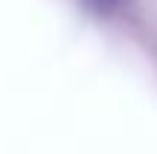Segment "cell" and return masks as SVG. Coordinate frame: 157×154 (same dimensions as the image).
Returning a JSON list of instances; mask_svg holds the SVG:
<instances>
[{"label": "cell", "mask_w": 157, "mask_h": 154, "mask_svg": "<svg viewBox=\"0 0 157 154\" xmlns=\"http://www.w3.org/2000/svg\"><path fill=\"white\" fill-rule=\"evenodd\" d=\"M128 3L131 0H82V6L96 17H111V15H117V12H122Z\"/></svg>", "instance_id": "1"}]
</instances>
